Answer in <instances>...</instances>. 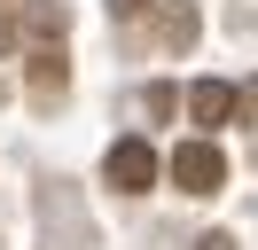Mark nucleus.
<instances>
[{
  "mask_svg": "<svg viewBox=\"0 0 258 250\" xmlns=\"http://www.w3.org/2000/svg\"><path fill=\"white\" fill-rule=\"evenodd\" d=\"M164 172H172V188H180V196H219V188H227V156L211 149V141H180Z\"/></svg>",
  "mask_w": 258,
  "mask_h": 250,
  "instance_id": "obj_1",
  "label": "nucleus"
},
{
  "mask_svg": "<svg viewBox=\"0 0 258 250\" xmlns=\"http://www.w3.org/2000/svg\"><path fill=\"white\" fill-rule=\"evenodd\" d=\"M102 180H110L117 196H141V188L157 180V149H149V141H117L110 164H102Z\"/></svg>",
  "mask_w": 258,
  "mask_h": 250,
  "instance_id": "obj_2",
  "label": "nucleus"
},
{
  "mask_svg": "<svg viewBox=\"0 0 258 250\" xmlns=\"http://www.w3.org/2000/svg\"><path fill=\"white\" fill-rule=\"evenodd\" d=\"M188 117L196 125H227V117H235V86H219V78L188 86Z\"/></svg>",
  "mask_w": 258,
  "mask_h": 250,
  "instance_id": "obj_3",
  "label": "nucleus"
},
{
  "mask_svg": "<svg viewBox=\"0 0 258 250\" xmlns=\"http://www.w3.org/2000/svg\"><path fill=\"white\" fill-rule=\"evenodd\" d=\"M63 94V47H32V102Z\"/></svg>",
  "mask_w": 258,
  "mask_h": 250,
  "instance_id": "obj_4",
  "label": "nucleus"
},
{
  "mask_svg": "<svg viewBox=\"0 0 258 250\" xmlns=\"http://www.w3.org/2000/svg\"><path fill=\"white\" fill-rule=\"evenodd\" d=\"M157 31H164V47H188V39H196V8H164Z\"/></svg>",
  "mask_w": 258,
  "mask_h": 250,
  "instance_id": "obj_5",
  "label": "nucleus"
},
{
  "mask_svg": "<svg viewBox=\"0 0 258 250\" xmlns=\"http://www.w3.org/2000/svg\"><path fill=\"white\" fill-rule=\"evenodd\" d=\"M235 109H242V117H258V78H250V86L235 94Z\"/></svg>",
  "mask_w": 258,
  "mask_h": 250,
  "instance_id": "obj_6",
  "label": "nucleus"
},
{
  "mask_svg": "<svg viewBox=\"0 0 258 250\" xmlns=\"http://www.w3.org/2000/svg\"><path fill=\"white\" fill-rule=\"evenodd\" d=\"M110 16H141V0H110Z\"/></svg>",
  "mask_w": 258,
  "mask_h": 250,
  "instance_id": "obj_7",
  "label": "nucleus"
},
{
  "mask_svg": "<svg viewBox=\"0 0 258 250\" xmlns=\"http://www.w3.org/2000/svg\"><path fill=\"white\" fill-rule=\"evenodd\" d=\"M0 8H24V0H0Z\"/></svg>",
  "mask_w": 258,
  "mask_h": 250,
  "instance_id": "obj_8",
  "label": "nucleus"
}]
</instances>
